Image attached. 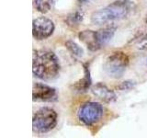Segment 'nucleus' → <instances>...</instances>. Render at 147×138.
Wrapping results in <instances>:
<instances>
[{"instance_id": "f257e3e1", "label": "nucleus", "mask_w": 147, "mask_h": 138, "mask_svg": "<svg viewBox=\"0 0 147 138\" xmlns=\"http://www.w3.org/2000/svg\"><path fill=\"white\" fill-rule=\"evenodd\" d=\"M59 71V61L53 52L47 50L35 51L32 62V72L35 76L42 80H52L57 76Z\"/></svg>"}, {"instance_id": "f03ea898", "label": "nucleus", "mask_w": 147, "mask_h": 138, "mask_svg": "<svg viewBox=\"0 0 147 138\" xmlns=\"http://www.w3.org/2000/svg\"><path fill=\"white\" fill-rule=\"evenodd\" d=\"M132 4L129 0H117L108 7L94 12L91 16V22L94 25H104L125 18L131 11Z\"/></svg>"}, {"instance_id": "7ed1b4c3", "label": "nucleus", "mask_w": 147, "mask_h": 138, "mask_svg": "<svg viewBox=\"0 0 147 138\" xmlns=\"http://www.w3.org/2000/svg\"><path fill=\"white\" fill-rule=\"evenodd\" d=\"M57 113L52 108L43 107L33 114L32 127L33 131L38 133H47L56 126Z\"/></svg>"}, {"instance_id": "20e7f679", "label": "nucleus", "mask_w": 147, "mask_h": 138, "mask_svg": "<svg viewBox=\"0 0 147 138\" xmlns=\"http://www.w3.org/2000/svg\"><path fill=\"white\" fill-rule=\"evenodd\" d=\"M129 64V57L123 52H115L109 55L104 64L106 74L113 78H119L123 76Z\"/></svg>"}, {"instance_id": "39448f33", "label": "nucleus", "mask_w": 147, "mask_h": 138, "mask_svg": "<svg viewBox=\"0 0 147 138\" xmlns=\"http://www.w3.org/2000/svg\"><path fill=\"white\" fill-rule=\"evenodd\" d=\"M104 113L103 106L98 102L89 101L83 104L78 110V119L86 125H92L102 118Z\"/></svg>"}, {"instance_id": "423d86ee", "label": "nucleus", "mask_w": 147, "mask_h": 138, "mask_svg": "<svg viewBox=\"0 0 147 138\" xmlns=\"http://www.w3.org/2000/svg\"><path fill=\"white\" fill-rule=\"evenodd\" d=\"M54 31V23L45 17L35 18L32 23V34L37 40L48 38Z\"/></svg>"}, {"instance_id": "0eeeda50", "label": "nucleus", "mask_w": 147, "mask_h": 138, "mask_svg": "<svg viewBox=\"0 0 147 138\" xmlns=\"http://www.w3.org/2000/svg\"><path fill=\"white\" fill-rule=\"evenodd\" d=\"M33 100L38 101H53L57 99V93L53 87L42 83H35L32 91Z\"/></svg>"}, {"instance_id": "6e6552de", "label": "nucleus", "mask_w": 147, "mask_h": 138, "mask_svg": "<svg viewBox=\"0 0 147 138\" xmlns=\"http://www.w3.org/2000/svg\"><path fill=\"white\" fill-rule=\"evenodd\" d=\"M91 91L96 98H98L104 102H112L116 99V94L114 93V91L109 89L103 83H98L93 86Z\"/></svg>"}, {"instance_id": "1a4fd4ad", "label": "nucleus", "mask_w": 147, "mask_h": 138, "mask_svg": "<svg viewBox=\"0 0 147 138\" xmlns=\"http://www.w3.org/2000/svg\"><path fill=\"white\" fill-rule=\"evenodd\" d=\"M79 39L84 43L89 50L96 51L100 48V46L96 41V31L93 30H84L79 33Z\"/></svg>"}, {"instance_id": "9d476101", "label": "nucleus", "mask_w": 147, "mask_h": 138, "mask_svg": "<svg viewBox=\"0 0 147 138\" xmlns=\"http://www.w3.org/2000/svg\"><path fill=\"white\" fill-rule=\"evenodd\" d=\"M115 31H116L115 27H105L96 31V41H98L100 47L109 43L110 40L113 38Z\"/></svg>"}, {"instance_id": "9b49d317", "label": "nucleus", "mask_w": 147, "mask_h": 138, "mask_svg": "<svg viewBox=\"0 0 147 138\" xmlns=\"http://www.w3.org/2000/svg\"><path fill=\"white\" fill-rule=\"evenodd\" d=\"M90 85H91V78L89 75V70L87 69V67H85V76L78 82H76L74 87L78 91H86L89 89Z\"/></svg>"}, {"instance_id": "f8f14e48", "label": "nucleus", "mask_w": 147, "mask_h": 138, "mask_svg": "<svg viewBox=\"0 0 147 138\" xmlns=\"http://www.w3.org/2000/svg\"><path fill=\"white\" fill-rule=\"evenodd\" d=\"M65 46L73 55H75L76 57H82L84 55V50H83L79 45L74 41L69 40L65 43Z\"/></svg>"}, {"instance_id": "ddd939ff", "label": "nucleus", "mask_w": 147, "mask_h": 138, "mask_svg": "<svg viewBox=\"0 0 147 138\" xmlns=\"http://www.w3.org/2000/svg\"><path fill=\"white\" fill-rule=\"evenodd\" d=\"M34 7L39 12L45 14L51 9L50 0H34Z\"/></svg>"}, {"instance_id": "4468645a", "label": "nucleus", "mask_w": 147, "mask_h": 138, "mask_svg": "<svg viewBox=\"0 0 147 138\" xmlns=\"http://www.w3.org/2000/svg\"><path fill=\"white\" fill-rule=\"evenodd\" d=\"M84 20V13L82 11H76L68 17V21L70 24H78Z\"/></svg>"}, {"instance_id": "2eb2a0df", "label": "nucleus", "mask_w": 147, "mask_h": 138, "mask_svg": "<svg viewBox=\"0 0 147 138\" xmlns=\"http://www.w3.org/2000/svg\"><path fill=\"white\" fill-rule=\"evenodd\" d=\"M134 82H131V81H125V82H122L121 85L119 87H117V89H119V90H129L132 89L133 87H134Z\"/></svg>"}, {"instance_id": "dca6fc26", "label": "nucleus", "mask_w": 147, "mask_h": 138, "mask_svg": "<svg viewBox=\"0 0 147 138\" xmlns=\"http://www.w3.org/2000/svg\"><path fill=\"white\" fill-rule=\"evenodd\" d=\"M137 47L140 50H147V34H145L139 41V43L137 44Z\"/></svg>"}, {"instance_id": "f3484780", "label": "nucleus", "mask_w": 147, "mask_h": 138, "mask_svg": "<svg viewBox=\"0 0 147 138\" xmlns=\"http://www.w3.org/2000/svg\"><path fill=\"white\" fill-rule=\"evenodd\" d=\"M93 1L94 0H78V2H79L81 5H88Z\"/></svg>"}, {"instance_id": "a211bd4d", "label": "nucleus", "mask_w": 147, "mask_h": 138, "mask_svg": "<svg viewBox=\"0 0 147 138\" xmlns=\"http://www.w3.org/2000/svg\"><path fill=\"white\" fill-rule=\"evenodd\" d=\"M146 23H147V20H146Z\"/></svg>"}]
</instances>
